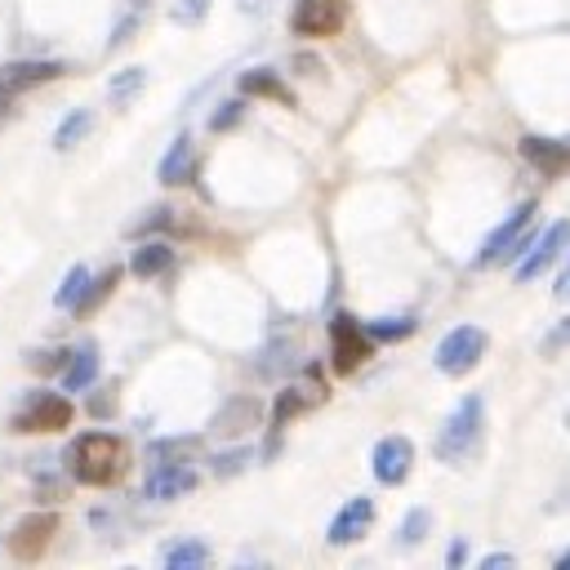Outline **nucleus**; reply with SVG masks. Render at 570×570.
<instances>
[{"label": "nucleus", "mask_w": 570, "mask_h": 570, "mask_svg": "<svg viewBox=\"0 0 570 570\" xmlns=\"http://www.w3.org/2000/svg\"><path fill=\"white\" fill-rule=\"evenodd\" d=\"M325 392L312 383V387H285L281 396H276V410H272V428H285V419H294L303 405H312V401H321Z\"/></svg>", "instance_id": "23"}, {"label": "nucleus", "mask_w": 570, "mask_h": 570, "mask_svg": "<svg viewBox=\"0 0 570 570\" xmlns=\"http://www.w3.org/2000/svg\"><path fill=\"white\" fill-rule=\"evenodd\" d=\"M414 330H419L414 316H374V321H365L370 343H396V338H410Z\"/></svg>", "instance_id": "26"}, {"label": "nucleus", "mask_w": 570, "mask_h": 570, "mask_svg": "<svg viewBox=\"0 0 570 570\" xmlns=\"http://www.w3.org/2000/svg\"><path fill=\"white\" fill-rule=\"evenodd\" d=\"M289 27L298 36H334L343 27V4L338 0H294Z\"/></svg>", "instance_id": "12"}, {"label": "nucleus", "mask_w": 570, "mask_h": 570, "mask_svg": "<svg viewBox=\"0 0 570 570\" xmlns=\"http://www.w3.org/2000/svg\"><path fill=\"white\" fill-rule=\"evenodd\" d=\"M463 557H468V543H463V539H454V543H450V552H445V561H450V566H463Z\"/></svg>", "instance_id": "34"}, {"label": "nucleus", "mask_w": 570, "mask_h": 570, "mask_svg": "<svg viewBox=\"0 0 570 570\" xmlns=\"http://www.w3.org/2000/svg\"><path fill=\"white\" fill-rule=\"evenodd\" d=\"M428 534H432V512H428V508H410L405 521L396 525V548H401V552H414Z\"/></svg>", "instance_id": "25"}, {"label": "nucleus", "mask_w": 570, "mask_h": 570, "mask_svg": "<svg viewBox=\"0 0 570 570\" xmlns=\"http://www.w3.org/2000/svg\"><path fill=\"white\" fill-rule=\"evenodd\" d=\"M370 352H374V343H370L365 325H361L356 316L338 312V316L330 321V356H334V370H338V374H352V370H361V365L370 361Z\"/></svg>", "instance_id": "5"}, {"label": "nucleus", "mask_w": 570, "mask_h": 570, "mask_svg": "<svg viewBox=\"0 0 570 570\" xmlns=\"http://www.w3.org/2000/svg\"><path fill=\"white\" fill-rule=\"evenodd\" d=\"M67 423H71V401L62 392H31L13 414V432H62Z\"/></svg>", "instance_id": "6"}, {"label": "nucleus", "mask_w": 570, "mask_h": 570, "mask_svg": "<svg viewBox=\"0 0 570 570\" xmlns=\"http://www.w3.org/2000/svg\"><path fill=\"white\" fill-rule=\"evenodd\" d=\"M209 543H200V539H174V543H165L160 548V566L165 570H200V566H209Z\"/></svg>", "instance_id": "18"}, {"label": "nucleus", "mask_w": 570, "mask_h": 570, "mask_svg": "<svg viewBox=\"0 0 570 570\" xmlns=\"http://www.w3.org/2000/svg\"><path fill=\"white\" fill-rule=\"evenodd\" d=\"M89 129H94V111H89V107H76V111H67L62 125L53 129V147H58V151H71L76 142H85Z\"/></svg>", "instance_id": "22"}, {"label": "nucleus", "mask_w": 570, "mask_h": 570, "mask_svg": "<svg viewBox=\"0 0 570 570\" xmlns=\"http://www.w3.org/2000/svg\"><path fill=\"white\" fill-rule=\"evenodd\" d=\"M481 436H485V401H481L476 392H468V396L450 410V419L441 423L432 450H436L441 463H450V468H468V463L481 454Z\"/></svg>", "instance_id": "2"}, {"label": "nucleus", "mask_w": 570, "mask_h": 570, "mask_svg": "<svg viewBox=\"0 0 570 570\" xmlns=\"http://www.w3.org/2000/svg\"><path fill=\"white\" fill-rule=\"evenodd\" d=\"M205 13H209V0H174V22H183V27L205 22Z\"/></svg>", "instance_id": "28"}, {"label": "nucleus", "mask_w": 570, "mask_h": 570, "mask_svg": "<svg viewBox=\"0 0 570 570\" xmlns=\"http://www.w3.org/2000/svg\"><path fill=\"white\" fill-rule=\"evenodd\" d=\"M94 379H98V347L94 343L71 347L67 361H62V387L67 392H85V387H94Z\"/></svg>", "instance_id": "15"}, {"label": "nucleus", "mask_w": 570, "mask_h": 570, "mask_svg": "<svg viewBox=\"0 0 570 570\" xmlns=\"http://www.w3.org/2000/svg\"><path fill=\"white\" fill-rule=\"evenodd\" d=\"M196 468L191 463H183V459H165V463H156L151 472H147V481H142V499H156V503H169V499H183V494H191L196 490Z\"/></svg>", "instance_id": "10"}, {"label": "nucleus", "mask_w": 570, "mask_h": 570, "mask_svg": "<svg viewBox=\"0 0 570 570\" xmlns=\"http://www.w3.org/2000/svg\"><path fill=\"white\" fill-rule=\"evenodd\" d=\"M370 521H374V499H370V494H356V499H347V503L334 512V521H330V530H325V543L347 548V543H356V539L370 530Z\"/></svg>", "instance_id": "11"}, {"label": "nucleus", "mask_w": 570, "mask_h": 570, "mask_svg": "<svg viewBox=\"0 0 570 570\" xmlns=\"http://www.w3.org/2000/svg\"><path fill=\"white\" fill-rule=\"evenodd\" d=\"M165 223H169V209H165V205H156V209H147V218H142L134 232H147V227H165Z\"/></svg>", "instance_id": "32"}, {"label": "nucleus", "mask_w": 570, "mask_h": 570, "mask_svg": "<svg viewBox=\"0 0 570 570\" xmlns=\"http://www.w3.org/2000/svg\"><path fill=\"white\" fill-rule=\"evenodd\" d=\"M58 76H62V62H40V58H27V62H4V67H0V98L9 102L13 94L36 89V85L58 80Z\"/></svg>", "instance_id": "13"}, {"label": "nucleus", "mask_w": 570, "mask_h": 570, "mask_svg": "<svg viewBox=\"0 0 570 570\" xmlns=\"http://www.w3.org/2000/svg\"><path fill=\"white\" fill-rule=\"evenodd\" d=\"M62 361H67V352H31V356H27V370L49 374V370H58Z\"/></svg>", "instance_id": "30"}, {"label": "nucleus", "mask_w": 570, "mask_h": 570, "mask_svg": "<svg viewBox=\"0 0 570 570\" xmlns=\"http://www.w3.org/2000/svg\"><path fill=\"white\" fill-rule=\"evenodd\" d=\"M67 472L80 481V485H116L129 468V454H125V441L111 436V432H80L71 445H67Z\"/></svg>", "instance_id": "1"}, {"label": "nucleus", "mask_w": 570, "mask_h": 570, "mask_svg": "<svg viewBox=\"0 0 570 570\" xmlns=\"http://www.w3.org/2000/svg\"><path fill=\"white\" fill-rule=\"evenodd\" d=\"M174 267V249L165 245V240H142L134 254H129V272L138 276V281H156V276H165Z\"/></svg>", "instance_id": "16"}, {"label": "nucleus", "mask_w": 570, "mask_h": 570, "mask_svg": "<svg viewBox=\"0 0 570 570\" xmlns=\"http://www.w3.org/2000/svg\"><path fill=\"white\" fill-rule=\"evenodd\" d=\"M508 566H517L512 552H490V557H481V570H508Z\"/></svg>", "instance_id": "33"}, {"label": "nucleus", "mask_w": 570, "mask_h": 570, "mask_svg": "<svg viewBox=\"0 0 570 570\" xmlns=\"http://www.w3.org/2000/svg\"><path fill=\"white\" fill-rule=\"evenodd\" d=\"M240 94H254V98H272V102H289L294 107V94L289 85H281V76L272 67H254V71H240Z\"/></svg>", "instance_id": "19"}, {"label": "nucleus", "mask_w": 570, "mask_h": 570, "mask_svg": "<svg viewBox=\"0 0 570 570\" xmlns=\"http://www.w3.org/2000/svg\"><path fill=\"white\" fill-rule=\"evenodd\" d=\"M240 111H245V102H240V98L223 102V111H214V116H209V129H227V125H236V120H240Z\"/></svg>", "instance_id": "29"}, {"label": "nucleus", "mask_w": 570, "mask_h": 570, "mask_svg": "<svg viewBox=\"0 0 570 570\" xmlns=\"http://www.w3.org/2000/svg\"><path fill=\"white\" fill-rule=\"evenodd\" d=\"M116 281H120V267H107L102 276H89V289H85V298H80V307L76 312H89V307H98L111 289H116Z\"/></svg>", "instance_id": "27"}, {"label": "nucleus", "mask_w": 570, "mask_h": 570, "mask_svg": "<svg viewBox=\"0 0 570 570\" xmlns=\"http://www.w3.org/2000/svg\"><path fill=\"white\" fill-rule=\"evenodd\" d=\"M142 85H147V67H120V71H111V80H107L111 107H129Z\"/></svg>", "instance_id": "21"}, {"label": "nucleus", "mask_w": 570, "mask_h": 570, "mask_svg": "<svg viewBox=\"0 0 570 570\" xmlns=\"http://www.w3.org/2000/svg\"><path fill=\"white\" fill-rule=\"evenodd\" d=\"M85 289H89V267H85V263L67 267V276H62V285H58V294H53V307H58V312H76V307H80V298H85Z\"/></svg>", "instance_id": "24"}, {"label": "nucleus", "mask_w": 570, "mask_h": 570, "mask_svg": "<svg viewBox=\"0 0 570 570\" xmlns=\"http://www.w3.org/2000/svg\"><path fill=\"white\" fill-rule=\"evenodd\" d=\"M561 245H566V223H561V218H552V223L543 227V236H534V240L521 249V258L512 263L517 281H534V276H543V272L561 258Z\"/></svg>", "instance_id": "7"}, {"label": "nucleus", "mask_w": 570, "mask_h": 570, "mask_svg": "<svg viewBox=\"0 0 570 570\" xmlns=\"http://www.w3.org/2000/svg\"><path fill=\"white\" fill-rule=\"evenodd\" d=\"M521 156H525V165H534L543 178H561V174H566V160H570V147H566V138L525 134V138H521Z\"/></svg>", "instance_id": "14"}, {"label": "nucleus", "mask_w": 570, "mask_h": 570, "mask_svg": "<svg viewBox=\"0 0 570 570\" xmlns=\"http://www.w3.org/2000/svg\"><path fill=\"white\" fill-rule=\"evenodd\" d=\"M258 423V401L254 396H236V401H227L218 414H214V432L218 436H240V432H249Z\"/></svg>", "instance_id": "17"}, {"label": "nucleus", "mask_w": 570, "mask_h": 570, "mask_svg": "<svg viewBox=\"0 0 570 570\" xmlns=\"http://www.w3.org/2000/svg\"><path fill=\"white\" fill-rule=\"evenodd\" d=\"M370 468H374V481L379 485H401L410 476V468H414V441L401 436V432L383 436L374 445V454H370Z\"/></svg>", "instance_id": "9"}, {"label": "nucleus", "mask_w": 570, "mask_h": 570, "mask_svg": "<svg viewBox=\"0 0 570 570\" xmlns=\"http://www.w3.org/2000/svg\"><path fill=\"white\" fill-rule=\"evenodd\" d=\"M534 240V200H521L512 214H503V223L481 240L476 249V267H494V263H517L521 249Z\"/></svg>", "instance_id": "3"}, {"label": "nucleus", "mask_w": 570, "mask_h": 570, "mask_svg": "<svg viewBox=\"0 0 570 570\" xmlns=\"http://www.w3.org/2000/svg\"><path fill=\"white\" fill-rule=\"evenodd\" d=\"M485 343H490V338H485L481 325H454V330L436 343V356H432V361H436L441 374L459 379V374H468V370L485 356Z\"/></svg>", "instance_id": "4"}, {"label": "nucleus", "mask_w": 570, "mask_h": 570, "mask_svg": "<svg viewBox=\"0 0 570 570\" xmlns=\"http://www.w3.org/2000/svg\"><path fill=\"white\" fill-rule=\"evenodd\" d=\"M53 534H58V517H53V512H27V517L13 525V534H9V552H13L18 561H40V557L49 552Z\"/></svg>", "instance_id": "8"}, {"label": "nucleus", "mask_w": 570, "mask_h": 570, "mask_svg": "<svg viewBox=\"0 0 570 570\" xmlns=\"http://www.w3.org/2000/svg\"><path fill=\"white\" fill-rule=\"evenodd\" d=\"M240 463H249V450H232V454H223V459L214 463V472L232 476V472H240Z\"/></svg>", "instance_id": "31"}, {"label": "nucleus", "mask_w": 570, "mask_h": 570, "mask_svg": "<svg viewBox=\"0 0 570 570\" xmlns=\"http://www.w3.org/2000/svg\"><path fill=\"white\" fill-rule=\"evenodd\" d=\"M187 174H191V138H187V134H178V138L169 142V151H165V160H160L156 178H160L165 187H174V183H183Z\"/></svg>", "instance_id": "20"}]
</instances>
